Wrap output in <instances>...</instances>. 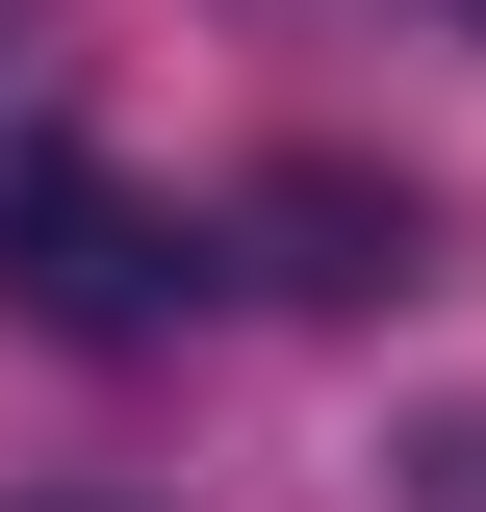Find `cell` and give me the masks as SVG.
Segmentation results:
<instances>
[{
  "mask_svg": "<svg viewBox=\"0 0 486 512\" xmlns=\"http://www.w3.org/2000/svg\"><path fill=\"white\" fill-rule=\"evenodd\" d=\"M0 308L77 333V359H128V333L205 308V231H180V205H128L103 154H0Z\"/></svg>",
  "mask_w": 486,
  "mask_h": 512,
  "instance_id": "6da1fadb",
  "label": "cell"
},
{
  "mask_svg": "<svg viewBox=\"0 0 486 512\" xmlns=\"http://www.w3.org/2000/svg\"><path fill=\"white\" fill-rule=\"evenodd\" d=\"M256 231H282V282H333V308H359V282H410V205L333 180V154H307V180H256Z\"/></svg>",
  "mask_w": 486,
  "mask_h": 512,
  "instance_id": "7a4b0ae2",
  "label": "cell"
},
{
  "mask_svg": "<svg viewBox=\"0 0 486 512\" xmlns=\"http://www.w3.org/2000/svg\"><path fill=\"white\" fill-rule=\"evenodd\" d=\"M461 26H486V0H461Z\"/></svg>",
  "mask_w": 486,
  "mask_h": 512,
  "instance_id": "3957f363",
  "label": "cell"
}]
</instances>
